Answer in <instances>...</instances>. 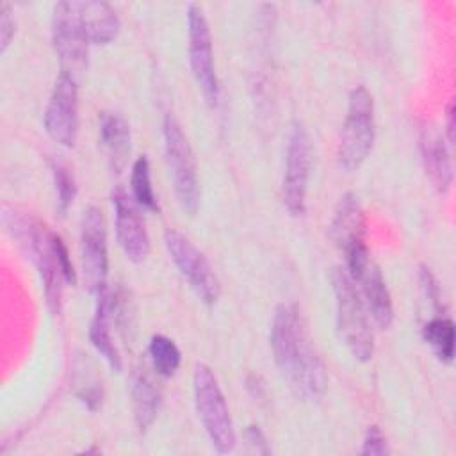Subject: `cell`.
<instances>
[{
	"label": "cell",
	"instance_id": "obj_1",
	"mask_svg": "<svg viewBox=\"0 0 456 456\" xmlns=\"http://www.w3.org/2000/svg\"><path fill=\"white\" fill-rule=\"evenodd\" d=\"M274 362L292 392L303 401H319L326 390V369L314 351L306 321L296 305H280L271 326Z\"/></svg>",
	"mask_w": 456,
	"mask_h": 456
},
{
	"label": "cell",
	"instance_id": "obj_2",
	"mask_svg": "<svg viewBox=\"0 0 456 456\" xmlns=\"http://www.w3.org/2000/svg\"><path fill=\"white\" fill-rule=\"evenodd\" d=\"M4 224L36 265L50 312L59 314L64 283L75 281V269L62 239L39 219L14 208L4 210Z\"/></svg>",
	"mask_w": 456,
	"mask_h": 456
},
{
	"label": "cell",
	"instance_id": "obj_3",
	"mask_svg": "<svg viewBox=\"0 0 456 456\" xmlns=\"http://www.w3.org/2000/svg\"><path fill=\"white\" fill-rule=\"evenodd\" d=\"M331 285L335 294L338 333L356 360L369 362L374 354V333L358 287L347 271L338 267L331 273Z\"/></svg>",
	"mask_w": 456,
	"mask_h": 456
},
{
	"label": "cell",
	"instance_id": "obj_4",
	"mask_svg": "<svg viewBox=\"0 0 456 456\" xmlns=\"http://www.w3.org/2000/svg\"><path fill=\"white\" fill-rule=\"evenodd\" d=\"M192 394L198 417L214 449L221 454L233 451L237 436L232 415L214 370L205 363H196L194 367Z\"/></svg>",
	"mask_w": 456,
	"mask_h": 456
},
{
	"label": "cell",
	"instance_id": "obj_5",
	"mask_svg": "<svg viewBox=\"0 0 456 456\" xmlns=\"http://www.w3.org/2000/svg\"><path fill=\"white\" fill-rule=\"evenodd\" d=\"M376 137L374 102L365 86H356L349 93L347 114L338 141V164L346 171L358 169L369 157Z\"/></svg>",
	"mask_w": 456,
	"mask_h": 456
},
{
	"label": "cell",
	"instance_id": "obj_6",
	"mask_svg": "<svg viewBox=\"0 0 456 456\" xmlns=\"http://www.w3.org/2000/svg\"><path fill=\"white\" fill-rule=\"evenodd\" d=\"M164 151L173 180L175 194L180 207L194 214L200 205V182H198V166L191 148V142L182 130V125L173 114H166L164 125Z\"/></svg>",
	"mask_w": 456,
	"mask_h": 456
},
{
	"label": "cell",
	"instance_id": "obj_7",
	"mask_svg": "<svg viewBox=\"0 0 456 456\" xmlns=\"http://www.w3.org/2000/svg\"><path fill=\"white\" fill-rule=\"evenodd\" d=\"M52 41L61 73L80 80L87 69L89 39L82 23L78 2H57L52 16Z\"/></svg>",
	"mask_w": 456,
	"mask_h": 456
},
{
	"label": "cell",
	"instance_id": "obj_8",
	"mask_svg": "<svg viewBox=\"0 0 456 456\" xmlns=\"http://www.w3.org/2000/svg\"><path fill=\"white\" fill-rule=\"evenodd\" d=\"M330 233L333 242L346 255V271L351 278H354L370 260L369 249L365 246V214L353 192H346L340 196Z\"/></svg>",
	"mask_w": 456,
	"mask_h": 456
},
{
	"label": "cell",
	"instance_id": "obj_9",
	"mask_svg": "<svg viewBox=\"0 0 456 456\" xmlns=\"http://www.w3.org/2000/svg\"><path fill=\"white\" fill-rule=\"evenodd\" d=\"M312 166L310 135L303 123L290 125L285 150V175L281 185L283 205L292 216H303L306 208V191Z\"/></svg>",
	"mask_w": 456,
	"mask_h": 456
},
{
	"label": "cell",
	"instance_id": "obj_10",
	"mask_svg": "<svg viewBox=\"0 0 456 456\" xmlns=\"http://www.w3.org/2000/svg\"><path fill=\"white\" fill-rule=\"evenodd\" d=\"M187 36H189V64L192 77L205 102L216 107L219 102V82L214 66L212 36L203 9L198 4L187 7Z\"/></svg>",
	"mask_w": 456,
	"mask_h": 456
},
{
	"label": "cell",
	"instance_id": "obj_11",
	"mask_svg": "<svg viewBox=\"0 0 456 456\" xmlns=\"http://www.w3.org/2000/svg\"><path fill=\"white\" fill-rule=\"evenodd\" d=\"M164 244L171 260L187 278L196 296L203 303L214 305L219 299L221 283L207 256L183 233L171 228L164 233Z\"/></svg>",
	"mask_w": 456,
	"mask_h": 456
},
{
	"label": "cell",
	"instance_id": "obj_12",
	"mask_svg": "<svg viewBox=\"0 0 456 456\" xmlns=\"http://www.w3.org/2000/svg\"><path fill=\"white\" fill-rule=\"evenodd\" d=\"M80 264L86 289L98 296L107 289V228L98 207H87L80 224Z\"/></svg>",
	"mask_w": 456,
	"mask_h": 456
},
{
	"label": "cell",
	"instance_id": "obj_13",
	"mask_svg": "<svg viewBox=\"0 0 456 456\" xmlns=\"http://www.w3.org/2000/svg\"><path fill=\"white\" fill-rule=\"evenodd\" d=\"M77 80L59 75L45 110L46 134L61 146H75L78 135V87Z\"/></svg>",
	"mask_w": 456,
	"mask_h": 456
},
{
	"label": "cell",
	"instance_id": "obj_14",
	"mask_svg": "<svg viewBox=\"0 0 456 456\" xmlns=\"http://www.w3.org/2000/svg\"><path fill=\"white\" fill-rule=\"evenodd\" d=\"M112 205L116 217V237L125 256L135 264L144 262L150 253V235L141 216V207L121 187L112 192Z\"/></svg>",
	"mask_w": 456,
	"mask_h": 456
},
{
	"label": "cell",
	"instance_id": "obj_15",
	"mask_svg": "<svg viewBox=\"0 0 456 456\" xmlns=\"http://www.w3.org/2000/svg\"><path fill=\"white\" fill-rule=\"evenodd\" d=\"M351 280L358 283L356 287H360L358 292L365 303L369 317L378 328L387 330L394 321V305L379 267L370 258L367 265Z\"/></svg>",
	"mask_w": 456,
	"mask_h": 456
},
{
	"label": "cell",
	"instance_id": "obj_16",
	"mask_svg": "<svg viewBox=\"0 0 456 456\" xmlns=\"http://www.w3.org/2000/svg\"><path fill=\"white\" fill-rule=\"evenodd\" d=\"M422 164L429 182L438 192H447L452 183V164L442 134L433 125H424L419 134Z\"/></svg>",
	"mask_w": 456,
	"mask_h": 456
},
{
	"label": "cell",
	"instance_id": "obj_17",
	"mask_svg": "<svg viewBox=\"0 0 456 456\" xmlns=\"http://www.w3.org/2000/svg\"><path fill=\"white\" fill-rule=\"evenodd\" d=\"M96 310L89 324V340L109 367L116 372L121 370V354L114 344L110 322L114 319V294L105 289L96 296Z\"/></svg>",
	"mask_w": 456,
	"mask_h": 456
},
{
	"label": "cell",
	"instance_id": "obj_18",
	"mask_svg": "<svg viewBox=\"0 0 456 456\" xmlns=\"http://www.w3.org/2000/svg\"><path fill=\"white\" fill-rule=\"evenodd\" d=\"M130 125L118 112H102L100 142L112 171L121 173L130 155Z\"/></svg>",
	"mask_w": 456,
	"mask_h": 456
},
{
	"label": "cell",
	"instance_id": "obj_19",
	"mask_svg": "<svg viewBox=\"0 0 456 456\" xmlns=\"http://www.w3.org/2000/svg\"><path fill=\"white\" fill-rule=\"evenodd\" d=\"M132 410L135 424L141 431L148 429L160 408V388L151 378V374L146 370V367H137L132 372Z\"/></svg>",
	"mask_w": 456,
	"mask_h": 456
},
{
	"label": "cell",
	"instance_id": "obj_20",
	"mask_svg": "<svg viewBox=\"0 0 456 456\" xmlns=\"http://www.w3.org/2000/svg\"><path fill=\"white\" fill-rule=\"evenodd\" d=\"M82 23L91 45H107L119 32V18L107 2H78Z\"/></svg>",
	"mask_w": 456,
	"mask_h": 456
},
{
	"label": "cell",
	"instance_id": "obj_21",
	"mask_svg": "<svg viewBox=\"0 0 456 456\" xmlns=\"http://www.w3.org/2000/svg\"><path fill=\"white\" fill-rule=\"evenodd\" d=\"M422 337L442 363L454 358V324L447 317H433L422 328Z\"/></svg>",
	"mask_w": 456,
	"mask_h": 456
},
{
	"label": "cell",
	"instance_id": "obj_22",
	"mask_svg": "<svg viewBox=\"0 0 456 456\" xmlns=\"http://www.w3.org/2000/svg\"><path fill=\"white\" fill-rule=\"evenodd\" d=\"M130 189H132V198L134 201L150 212L159 210V201L151 185V175H150V162L146 155H141L135 159L132 166V175H130Z\"/></svg>",
	"mask_w": 456,
	"mask_h": 456
},
{
	"label": "cell",
	"instance_id": "obj_23",
	"mask_svg": "<svg viewBox=\"0 0 456 456\" xmlns=\"http://www.w3.org/2000/svg\"><path fill=\"white\" fill-rule=\"evenodd\" d=\"M148 353H150V360H151V367L155 369L157 374L169 378L173 376L182 362V354L178 346L166 335H153L150 338V346H148Z\"/></svg>",
	"mask_w": 456,
	"mask_h": 456
},
{
	"label": "cell",
	"instance_id": "obj_24",
	"mask_svg": "<svg viewBox=\"0 0 456 456\" xmlns=\"http://www.w3.org/2000/svg\"><path fill=\"white\" fill-rule=\"evenodd\" d=\"M77 370H78V378L75 383L77 385L75 394L91 411H94L102 406V399H103L102 383L91 370L86 369V362L82 367H77Z\"/></svg>",
	"mask_w": 456,
	"mask_h": 456
},
{
	"label": "cell",
	"instance_id": "obj_25",
	"mask_svg": "<svg viewBox=\"0 0 456 456\" xmlns=\"http://www.w3.org/2000/svg\"><path fill=\"white\" fill-rule=\"evenodd\" d=\"M52 171H53V182H55V191H57V207H59V212L64 214L68 210V207L73 203V198L77 194L75 178H73L69 167L61 160L53 162Z\"/></svg>",
	"mask_w": 456,
	"mask_h": 456
},
{
	"label": "cell",
	"instance_id": "obj_26",
	"mask_svg": "<svg viewBox=\"0 0 456 456\" xmlns=\"http://www.w3.org/2000/svg\"><path fill=\"white\" fill-rule=\"evenodd\" d=\"M360 452L365 454V456H381V454L388 452L387 438H385V435L381 433V429L376 424L367 428Z\"/></svg>",
	"mask_w": 456,
	"mask_h": 456
},
{
	"label": "cell",
	"instance_id": "obj_27",
	"mask_svg": "<svg viewBox=\"0 0 456 456\" xmlns=\"http://www.w3.org/2000/svg\"><path fill=\"white\" fill-rule=\"evenodd\" d=\"M16 32V21L12 16V9L7 2H2L0 5V50L5 52L11 45Z\"/></svg>",
	"mask_w": 456,
	"mask_h": 456
},
{
	"label": "cell",
	"instance_id": "obj_28",
	"mask_svg": "<svg viewBox=\"0 0 456 456\" xmlns=\"http://www.w3.org/2000/svg\"><path fill=\"white\" fill-rule=\"evenodd\" d=\"M244 436H246V442H248V445L253 452H256V454H269L271 452V447H269L267 438H265L264 431L260 429V426H255V424L248 426Z\"/></svg>",
	"mask_w": 456,
	"mask_h": 456
},
{
	"label": "cell",
	"instance_id": "obj_29",
	"mask_svg": "<svg viewBox=\"0 0 456 456\" xmlns=\"http://www.w3.org/2000/svg\"><path fill=\"white\" fill-rule=\"evenodd\" d=\"M456 109H454V102L451 100L445 107V139L449 144H454V130H456Z\"/></svg>",
	"mask_w": 456,
	"mask_h": 456
}]
</instances>
